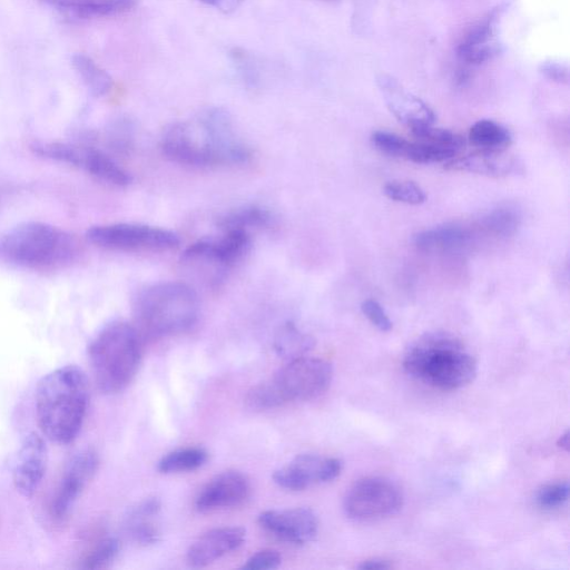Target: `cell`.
<instances>
[{"label":"cell","instance_id":"obj_23","mask_svg":"<svg viewBox=\"0 0 570 570\" xmlns=\"http://www.w3.org/2000/svg\"><path fill=\"white\" fill-rule=\"evenodd\" d=\"M470 238L469 232L458 225H443L417 233L414 245L423 252L453 250L463 246Z\"/></svg>","mask_w":570,"mask_h":570},{"label":"cell","instance_id":"obj_7","mask_svg":"<svg viewBox=\"0 0 570 570\" xmlns=\"http://www.w3.org/2000/svg\"><path fill=\"white\" fill-rule=\"evenodd\" d=\"M30 148L41 157L78 168L102 183L117 187L131 183L129 173L99 147L88 144L35 141Z\"/></svg>","mask_w":570,"mask_h":570},{"label":"cell","instance_id":"obj_10","mask_svg":"<svg viewBox=\"0 0 570 570\" xmlns=\"http://www.w3.org/2000/svg\"><path fill=\"white\" fill-rule=\"evenodd\" d=\"M403 505L401 489L382 476H366L354 482L344 498V511L356 521H373L397 513Z\"/></svg>","mask_w":570,"mask_h":570},{"label":"cell","instance_id":"obj_36","mask_svg":"<svg viewBox=\"0 0 570 570\" xmlns=\"http://www.w3.org/2000/svg\"><path fill=\"white\" fill-rule=\"evenodd\" d=\"M569 498V483L560 481L541 487L535 494L537 504L544 510L563 505Z\"/></svg>","mask_w":570,"mask_h":570},{"label":"cell","instance_id":"obj_40","mask_svg":"<svg viewBox=\"0 0 570 570\" xmlns=\"http://www.w3.org/2000/svg\"><path fill=\"white\" fill-rule=\"evenodd\" d=\"M362 313L380 331L389 332L392 330V322L381 304L372 298L363 301L361 304Z\"/></svg>","mask_w":570,"mask_h":570},{"label":"cell","instance_id":"obj_43","mask_svg":"<svg viewBox=\"0 0 570 570\" xmlns=\"http://www.w3.org/2000/svg\"><path fill=\"white\" fill-rule=\"evenodd\" d=\"M543 69L544 72L552 79L562 81L567 80L568 78L567 69H562V67L559 65L549 63Z\"/></svg>","mask_w":570,"mask_h":570},{"label":"cell","instance_id":"obj_35","mask_svg":"<svg viewBox=\"0 0 570 570\" xmlns=\"http://www.w3.org/2000/svg\"><path fill=\"white\" fill-rule=\"evenodd\" d=\"M245 403L254 411H265L282 405L269 380L253 386L245 396Z\"/></svg>","mask_w":570,"mask_h":570},{"label":"cell","instance_id":"obj_19","mask_svg":"<svg viewBox=\"0 0 570 570\" xmlns=\"http://www.w3.org/2000/svg\"><path fill=\"white\" fill-rule=\"evenodd\" d=\"M246 532L240 527H222L206 531L188 548L186 559L191 567H205L238 549Z\"/></svg>","mask_w":570,"mask_h":570},{"label":"cell","instance_id":"obj_20","mask_svg":"<svg viewBox=\"0 0 570 570\" xmlns=\"http://www.w3.org/2000/svg\"><path fill=\"white\" fill-rule=\"evenodd\" d=\"M499 13L490 12L474 24L462 38L458 55L466 63H481L491 58L499 48L495 29Z\"/></svg>","mask_w":570,"mask_h":570},{"label":"cell","instance_id":"obj_16","mask_svg":"<svg viewBox=\"0 0 570 570\" xmlns=\"http://www.w3.org/2000/svg\"><path fill=\"white\" fill-rule=\"evenodd\" d=\"M376 81L389 110L399 121L411 129L433 125V110L397 80L387 75H380Z\"/></svg>","mask_w":570,"mask_h":570},{"label":"cell","instance_id":"obj_22","mask_svg":"<svg viewBox=\"0 0 570 570\" xmlns=\"http://www.w3.org/2000/svg\"><path fill=\"white\" fill-rule=\"evenodd\" d=\"M60 12L82 19L105 18L130 10L136 0H40Z\"/></svg>","mask_w":570,"mask_h":570},{"label":"cell","instance_id":"obj_9","mask_svg":"<svg viewBox=\"0 0 570 570\" xmlns=\"http://www.w3.org/2000/svg\"><path fill=\"white\" fill-rule=\"evenodd\" d=\"M333 377L331 363L323 358L302 356L288 361L269 382L282 405L292 401H307L323 394Z\"/></svg>","mask_w":570,"mask_h":570},{"label":"cell","instance_id":"obj_44","mask_svg":"<svg viewBox=\"0 0 570 570\" xmlns=\"http://www.w3.org/2000/svg\"><path fill=\"white\" fill-rule=\"evenodd\" d=\"M557 445L563 450H568L569 445V433L566 431L563 434H561L557 441Z\"/></svg>","mask_w":570,"mask_h":570},{"label":"cell","instance_id":"obj_25","mask_svg":"<svg viewBox=\"0 0 570 570\" xmlns=\"http://www.w3.org/2000/svg\"><path fill=\"white\" fill-rule=\"evenodd\" d=\"M468 137L473 146L490 151H502L512 141L510 131L491 119H481L474 122Z\"/></svg>","mask_w":570,"mask_h":570},{"label":"cell","instance_id":"obj_11","mask_svg":"<svg viewBox=\"0 0 570 570\" xmlns=\"http://www.w3.org/2000/svg\"><path fill=\"white\" fill-rule=\"evenodd\" d=\"M200 139L214 166L245 164L250 150L238 136L229 114L222 108H210L199 118Z\"/></svg>","mask_w":570,"mask_h":570},{"label":"cell","instance_id":"obj_29","mask_svg":"<svg viewBox=\"0 0 570 570\" xmlns=\"http://www.w3.org/2000/svg\"><path fill=\"white\" fill-rule=\"evenodd\" d=\"M151 518V515L144 514L132 508L125 521L126 534L138 544L156 543L160 534L157 527L150 521Z\"/></svg>","mask_w":570,"mask_h":570},{"label":"cell","instance_id":"obj_5","mask_svg":"<svg viewBox=\"0 0 570 570\" xmlns=\"http://www.w3.org/2000/svg\"><path fill=\"white\" fill-rule=\"evenodd\" d=\"M134 314L140 334L150 337L179 334L191 328L198 320V295L184 282L156 283L138 293Z\"/></svg>","mask_w":570,"mask_h":570},{"label":"cell","instance_id":"obj_18","mask_svg":"<svg viewBox=\"0 0 570 570\" xmlns=\"http://www.w3.org/2000/svg\"><path fill=\"white\" fill-rule=\"evenodd\" d=\"M160 148L168 159L177 164L190 167L214 166L200 139L187 124L176 122L167 127Z\"/></svg>","mask_w":570,"mask_h":570},{"label":"cell","instance_id":"obj_17","mask_svg":"<svg viewBox=\"0 0 570 570\" xmlns=\"http://www.w3.org/2000/svg\"><path fill=\"white\" fill-rule=\"evenodd\" d=\"M48 449L37 433L28 434L17 455L12 472L16 490L23 497H31L39 488L46 473Z\"/></svg>","mask_w":570,"mask_h":570},{"label":"cell","instance_id":"obj_39","mask_svg":"<svg viewBox=\"0 0 570 570\" xmlns=\"http://www.w3.org/2000/svg\"><path fill=\"white\" fill-rule=\"evenodd\" d=\"M282 556L274 549H263L253 553L243 564L246 570H272L279 567Z\"/></svg>","mask_w":570,"mask_h":570},{"label":"cell","instance_id":"obj_26","mask_svg":"<svg viewBox=\"0 0 570 570\" xmlns=\"http://www.w3.org/2000/svg\"><path fill=\"white\" fill-rule=\"evenodd\" d=\"M313 346V337L293 323L282 325L274 337L275 352L287 361L305 356Z\"/></svg>","mask_w":570,"mask_h":570},{"label":"cell","instance_id":"obj_27","mask_svg":"<svg viewBox=\"0 0 570 570\" xmlns=\"http://www.w3.org/2000/svg\"><path fill=\"white\" fill-rule=\"evenodd\" d=\"M72 67L96 97L107 95L112 87L111 77L96 61L85 53H76L71 60Z\"/></svg>","mask_w":570,"mask_h":570},{"label":"cell","instance_id":"obj_21","mask_svg":"<svg viewBox=\"0 0 570 570\" xmlns=\"http://www.w3.org/2000/svg\"><path fill=\"white\" fill-rule=\"evenodd\" d=\"M515 167L512 157L502 151L480 150L466 156L454 157L444 164V168L455 171H468L491 177L510 174Z\"/></svg>","mask_w":570,"mask_h":570},{"label":"cell","instance_id":"obj_31","mask_svg":"<svg viewBox=\"0 0 570 570\" xmlns=\"http://www.w3.org/2000/svg\"><path fill=\"white\" fill-rule=\"evenodd\" d=\"M459 153L452 147L416 140L410 141L405 159L416 164L442 163L454 158Z\"/></svg>","mask_w":570,"mask_h":570},{"label":"cell","instance_id":"obj_8","mask_svg":"<svg viewBox=\"0 0 570 570\" xmlns=\"http://www.w3.org/2000/svg\"><path fill=\"white\" fill-rule=\"evenodd\" d=\"M86 238L92 245L114 252L160 253L176 248L178 236L168 229L134 223H112L89 228Z\"/></svg>","mask_w":570,"mask_h":570},{"label":"cell","instance_id":"obj_28","mask_svg":"<svg viewBox=\"0 0 570 570\" xmlns=\"http://www.w3.org/2000/svg\"><path fill=\"white\" fill-rule=\"evenodd\" d=\"M208 460V453L202 448H184L165 454L158 462L161 473H180L197 470Z\"/></svg>","mask_w":570,"mask_h":570},{"label":"cell","instance_id":"obj_30","mask_svg":"<svg viewBox=\"0 0 570 570\" xmlns=\"http://www.w3.org/2000/svg\"><path fill=\"white\" fill-rule=\"evenodd\" d=\"M521 222V216L514 208L504 206L489 212L481 220L482 226L497 236L513 235Z\"/></svg>","mask_w":570,"mask_h":570},{"label":"cell","instance_id":"obj_33","mask_svg":"<svg viewBox=\"0 0 570 570\" xmlns=\"http://www.w3.org/2000/svg\"><path fill=\"white\" fill-rule=\"evenodd\" d=\"M383 193L392 200L409 205H420L426 199L424 190L411 180L390 181L383 187Z\"/></svg>","mask_w":570,"mask_h":570},{"label":"cell","instance_id":"obj_1","mask_svg":"<svg viewBox=\"0 0 570 570\" xmlns=\"http://www.w3.org/2000/svg\"><path fill=\"white\" fill-rule=\"evenodd\" d=\"M88 402V380L81 368L67 365L48 373L36 390V415L42 434L58 444L73 441L85 421Z\"/></svg>","mask_w":570,"mask_h":570},{"label":"cell","instance_id":"obj_24","mask_svg":"<svg viewBox=\"0 0 570 570\" xmlns=\"http://www.w3.org/2000/svg\"><path fill=\"white\" fill-rule=\"evenodd\" d=\"M273 215L264 207L248 205L228 212L220 217L218 225L225 230H242L249 233L252 229H262L271 226Z\"/></svg>","mask_w":570,"mask_h":570},{"label":"cell","instance_id":"obj_41","mask_svg":"<svg viewBox=\"0 0 570 570\" xmlns=\"http://www.w3.org/2000/svg\"><path fill=\"white\" fill-rule=\"evenodd\" d=\"M203 3L222 11L224 13H229L235 11L244 0H199Z\"/></svg>","mask_w":570,"mask_h":570},{"label":"cell","instance_id":"obj_37","mask_svg":"<svg viewBox=\"0 0 570 570\" xmlns=\"http://www.w3.org/2000/svg\"><path fill=\"white\" fill-rule=\"evenodd\" d=\"M371 141L382 154L404 159L410 145V141L405 138L385 130L374 131Z\"/></svg>","mask_w":570,"mask_h":570},{"label":"cell","instance_id":"obj_4","mask_svg":"<svg viewBox=\"0 0 570 570\" xmlns=\"http://www.w3.org/2000/svg\"><path fill=\"white\" fill-rule=\"evenodd\" d=\"M141 334L126 321L105 325L88 346V360L98 389L105 394L124 391L141 361Z\"/></svg>","mask_w":570,"mask_h":570},{"label":"cell","instance_id":"obj_34","mask_svg":"<svg viewBox=\"0 0 570 570\" xmlns=\"http://www.w3.org/2000/svg\"><path fill=\"white\" fill-rule=\"evenodd\" d=\"M415 138L420 141L452 147L461 151L465 145L464 139L448 129L435 128L432 125L421 126L411 129Z\"/></svg>","mask_w":570,"mask_h":570},{"label":"cell","instance_id":"obj_2","mask_svg":"<svg viewBox=\"0 0 570 570\" xmlns=\"http://www.w3.org/2000/svg\"><path fill=\"white\" fill-rule=\"evenodd\" d=\"M80 254L81 246L75 235L43 222H24L0 236V259L23 268H66Z\"/></svg>","mask_w":570,"mask_h":570},{"label":"cell","instance_id":"obj_12","mask_svg":"<svg viewBox=\"0 0 570 570\" xmlns=\"http://www.w3.org/2000/svg\"><path fill=\"white\" fill-rule=\"evenodd\" d=\"M342 469L343 462L337 458L305 453L276 470L273 480L283 489L301 491L336 479Z\"/></svg>","mask_w":570,"mask_h":570},{"label":"cell","instance_id":"obj_42","mask_svg":"<svg viewBox=\"0 0 570 570\" xmlns=\"http://www.w3.org/2000/svg\"><path fill=\"white\" fill-rule=\"evenodd\" d=\"M393 564L385 559L382 558H372L362 561L357 568L361 570H384L391 569Z\"/></svg>","mask_w":570,"mask_h":570},{"label":"cell","instance_id":"obj_38","mask_svg":"<svg viewBox=\"0 0 570 570\" xmlns=\"http://www.w3.org/2000/svg\"><path fill=\"white\" fill-rule=\"evenodd\" d=\"M230 56L238 75L246 85L256 87L261 81L262 71L255 58L239 48L233 49Z\"/></svg>","mask_w":570,"mask_h":570},{"label":"cell","instance_id":"obj_13","mask_svg":"<svg viewBox=\"0 0 570 570\" xmlns=\"http://www.w3.org/2000/svg\"><path fill=\"white\" fill-rule=\"evenodd\" d=\"M99 459L94 450L87 449L72 456L51 501V515L58 521L67 518L79 495L96 474Z\"/></svg>","mask_w":570,"mask_h":570},{"label":"cell","instance_id":"obj_14","mask_svg":"<svg viewBox=\"0 0 570 570\" xmlns=\"http://www.w3.org/2000/svg\"><path fill=\"white\" fill-rule=\"evenodd\" d=\"M259 525L275 538L302 546L311 542L318 531V519L308 508L266 510L258 515Z\"/></svg>","mask_w":570,"mask_h":570},{"label":"cell","instance_id":"obj_15","mask_svg":"<svg viewBox=\"0 0 570 570\" xmlns=\"http://www.w3.org/2000/svg\"><path fill=\"white\" fill-rule=\"evenodd\" d=\"M249 493L248 478L239 471L228 470L206 483L195 500V507L199 512L237 507L246 501Z\"/></svg>","mask_w":570,"mask_h":570},{"label":"cell","instance_id":"obj_3","mask_svg":"<svg viewBox=\"0 0 570 570\" xmlns=\"http://www.w3.org/2000/svg\"><path fill=\"white\" fill-rule=\"evenodd\" d=\"M404 370L439 390L453 391L470 384L478 363L463 343L448 333H429L415 341L403 357Z\"/></svg>","mask_w":570,"mask_h":570},{"label":"cell","instance_id":"obj_32","mask_svg":"<svg viewBox=\"0 0 570 570\" xmlns=\"http://www.w3.org/2000/svg\"><path fill=\"white\" fill-rule=\"evenodd\" d=\"M120 551V542L116 538H105L98 541L81 561L80 568L97 570L109 567Z\"/></svg>","mask_w":570,"mask_h":570},{"label":"cell","instance_id":"obj_6","mask_svg":"<svg viewBox=\"0 0 570 570\" xmlns=\"http://www.w3.org/2000/svg\"><path fill=\"white\" fill-rule=\"evenodd\" d=\"M250 234L242 230H225L219 239L198 240L189 245L181 255V263L195 272L203 282L215 286L247 254Z\"/></svg>","mask_w":570,"mask_h":570}]
</instances>
